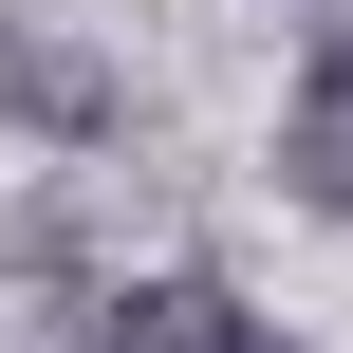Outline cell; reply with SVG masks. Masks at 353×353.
I'll return each mask as SVG.
<instances>
[{
    "mask_svg": "<svg viewBox=\"0 0 353 353\" xmlns=\"http://www.w3.org/2000/svg\"><path fill=\"white\" fill-rule=\"evenodd\" d=\"M279 186L353 223V19H316V56H298V112H279Z\"/></svg>",
    "mask_w": 353,
    "mask_h": 353,
    "instance_id": "1",
    "label": "cell"
},
{
    "mask_svg": "<svg viewBox=\"0 0 353 353\" xmlns=\"http://www.w3.org/2000/svg\"><path fill=\"white\" fill-rule=\"evenodd\" d=\"M0 112L56 130V149H93V130H112V74H93L74 37H37V19H0Z\"/></svg>",
    "mask_w": 353,
    "mask_h": 353,
    "instance_id": "2",
    "label": "cell"
},
{
    "mask_svg": "<svg viewBox=\"0 0 353 353\" xmlns=\"http://www.w3.org/2000/svg\"><path fill=\"white\" fill-rule=\"evenodd\" d=\"M112 353H261V316H242L223 279H130V298H112Z\"/></svg>",
    "mask_w": 353,
    "mask_h": 353,
    "instance_id": "3",
    "label": "cell"
}]
</instances>
